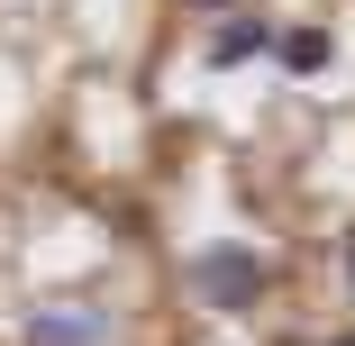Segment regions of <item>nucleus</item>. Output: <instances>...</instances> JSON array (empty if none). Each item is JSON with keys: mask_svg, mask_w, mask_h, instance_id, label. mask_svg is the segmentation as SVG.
<instances>
[{"mask_svg": "<svg viewBox=\"0 0 355 346\" xmlns=\"http://www.w3.org/2000/svg\"><path fill=\"white\" fill-rule=\"evenodd\" d=\"M191 283L219 301V310H255V292H264V264L246 255V246H209L200 264H191Z\"/></svg>", "mask_w": 355, "mask_h": 346, "instance_id": "obj_1", "label": "nucleus"}, {"mask_svg": "<svg viewBox=\"0 0 355 346\" xmlns=\"http://www.w3.org/2000/svg\"><path fill=\"white\" fill-rule=\"evenodd\" d=\"M92 337H101L92 310H46V319H28V346H92Z\"/></svg>", "mask_w": 355, "mask_h": 346, "instance_id": "obj_2", "label": "nucleus"}, {"mask_svg": "<svg viewBox=\"0 0 355 346\" xmlns=\"http://www.w3.org/2000/svg\"><path fill=\"white\" fill-rule=\"evenodd\" d=\"M273 37H264V19H237V28H219L209 37V64H246V55H264Z\"/></svg>", "mask_w": 355, "mask_h": 346, "instance_id": "obj_3", "label": "nucleus"}, {"mask_svg": "<svg viewBox=\"0 0 355 346\" xmlns=\"http://www.w3.org/2000/svg\"><path fill=\"white\" fill-rule=\"evenodd\" d=\"M282 64H292V73H319V64H328V37L319 28H292V37H282Z\"/></svg>", "mask_w": 355, "mask_h": 346, "instance_id": "obj_4", "label": "nucleus"}, {"mask_svg": "<svg viewBox=\"0 0 355 346\" xmlns=\"http://www.w3.org/2000/svg\"><path fill=\"white\" fill-rule=\"evenodd\" d=\"M191 10H228V0H191Z\"/></svg>", "mask_w": 355, "mask_h": 346, "instance_id": "obj_5", "label": "nucleus"}, {"mask_svg": "<svg viewBox=\"0 0 355 346\" xmlns=\"http://www.w3.org/2000/svg\"><path fill=\"white\" fill-rule=\"evenodd\" d=\"M346 264H355V255H346Z\"/></svg>", "mask_w": 355, "mask_h": 346, "instance_id": "obj_6", "label": "nucleus"}]
</instances>
